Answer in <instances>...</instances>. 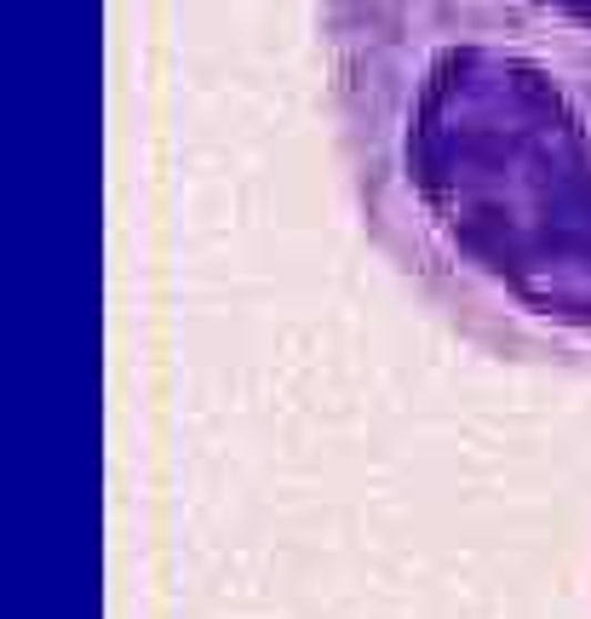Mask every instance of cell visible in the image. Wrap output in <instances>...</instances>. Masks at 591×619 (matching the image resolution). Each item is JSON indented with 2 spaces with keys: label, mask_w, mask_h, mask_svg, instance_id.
Wrapping results in <instances>:
<instances>
[{
  "label": "cell",
  "mask_w": 591,
  "mask_h": 619,
  "mask_svg": "<svg viewBox=\"0 0 591 619\" xmlns=\"http://www.w3.org/2000/svg\"><path fill=\"white\" fill-rule=\"evenodd\" d=\"M368 247L488 362L591 378V0H316Z\"/></svg>",
  "instance_id": "cell-1"
}]
</instances>
